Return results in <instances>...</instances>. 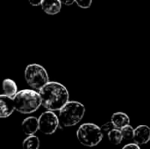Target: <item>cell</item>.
I'll use <instances>...</instances> for the list:
<instances>
[{
	"instance_id": "1",
	"label": "cell",
	"mask_w": 150,
	"mask_h": 149,
	"mask_svg": "<svg viewBox=\"0 0 150 149\" xmlns=\"http://www.w3.org/2000/svg\"><path fill=\"white\" fill-rule=\"evenodd\" d=\"M39 93L41 97L42 106L47 111H60L69 100L67 88L57 82H48L43 86Z\"/></svg>"
},
{
	"instance_id": "2",
	"label": "cell",
	"mask_w": 150,
	"mask_h": 149,
	"mask_svg": "<svg viewBox=\"0 0 150 149\" xmlns=\"http://www.w3.org/2000/svg\"><path fill=\"white\" fill-rule=\"evenodd\" d=\"M13 99L16 111L21 114H31L42 105L39 91L33 89L18 91Z\"/></svg>"
},
{
	"instance_id": "3",
	"label": "cell",
	"mask_w": 150,
	"mask_h": 149,
	"mask_svg": "<svg viewBox=\"0 0 150 149\" xmlns=\"http://www.w3.org/2000/svg\"><path fill=\"white\" fill-rule=\"evenodd\" d=\"M84 105L77 101H69L60 111L58 114L60 126L63 127H71L77 125L84 117Z\"/></svg>"
},
{
	"instance_id": "4",
	"label": "cell",
	"mask_w": 150,
	"mask_h": 149,
	"mask_svg": "<svg viewBox=\"0 0 150 149\" xmlns=\"http://www.w3.org/2000/svg\"><path fill=\"white\" fill-rule=\"evenodd\" d=\"M103 136L101 127L93 123H84L76 131V138L79 143L88 148L98 146L102 141Z\"/></svg>"
},
{
	"instance_id": "5",
	"label": "cell",
	"mask_w": 150,
	"mask_h": 149,
	"mask_svg": "<svg viewBox=\"0 0 150 149\" xmlns=\"http://www.w3.org/2000/svg\"><path fill=\"white\" fill-rule=\"evenodd\" d=\"M25 79L26 83L37 91L49 82V76L46 68L37 63H32L26 66L25 69Z\"/></svg>"
},
{
	"instance_id": "6",
	"label": "cell",
	"mask_w": 150,
	"mask_h": 149,
	"mask_svg": "<svg viewBox=\"0 0 150 149\" xmlns=\"http://www.w3.org/2000/svg\"><path fill=\"white\" fill-rule=\"evenodd\" d=\"M39 131L43 134L51 135L56 132L60 126L58 116L52 111L43 112L39 118Z\"/></svg>"
},
{
	"instance_id": "7",
	"label": "cell",
	"mask_w": 150,
	"mask_h": 149,
	"mask_svg": "<svg viewBox=\"0 0 150 149\" xmlns=\"http://www.w3.org/2000/svg\"><path fill=\"white\" fill-rule=\"evenodd\" d=\"M16 111L13 97L6 95H0V118L5 119L10 117Z\"/></svg>"
},
{
	"instance_id": "8",
	"label": "cell",
	"mask_w": 150,
	"mask_h": 149,
	"mask_svg": "<svg viewBox=\"0 0 150 149\" xmlns=\"http://www.w3.org/2000/svg\"><path fill=\"white\" fill-rule=\"evenodd\" d=\"M134 142L138 145H145L150 141V127L146 125L138 126L134 129Z\"/></svg>"
},
{
	"instance_id": "9",
	"label": "cell",
	"mask_w": 150,
	"mask_h": 149,
	"mask_svg": "<svg viewBox=\"0 0 150 149\" xmlns=\"http://www.w3.org/2000/svg\"><path fill=\"white\" fill-rule=\"evenodd\" d=\"M21 128L26 136L35 134L39 131V119L33 116L25 118L22 121Z\"/></svg>"
},
{
	"instance_id": "10",
	"label": "cell",
	"mask_w": 150,
	"mask_h": 149,
	"mask_svg": "<svg viewBox=\"0 0 150 149\" xmlns=\"http://www.w3.org/2000/svg\"><path fill=\"white\" fill-rule=\"evenodd\" d=\"M61 0H42L40 7L42 11L47 15H56L62 10Z\"/></svg>"
},
{
	"instance_id": "11",
	"label": "cell",
	"mask_w": 150,
	"mask_h": 149,
	"mask_svg": "<svg viewBox=\"0 0 150 149\" xmlns=\"http://www.w3.org/2000/svg\"><path fill=\"white\" fill-rule=\"evenodd\" d=\"M111 121L113 123V125L116 128L121 129L122 127L130 124V118L127 113L118 112L112 115Z\"/></svg>"
},
{
	"instance_id": "12",
	"label": "cell",
	"mask_w": 150,
	"mask_h": 149,
	"mask_svg": "<svg viewBox=\"0 0 150 149\" xmlns=\"http://www.w3.org/2000/svg\"><path fill=\"white\" fill-rule=\"evenodd\" d=\"M18 93V86L16 83L10 78L3 81V94L11 97H14Z\"/></svg>"
},
{
	"instance_id": "13",
	"label": "cell",
	"mask_w": 150,
	"mask_h": 149,
	"mask_svg": "<svg viewBox=\"0 0 150 149\" xmlns=\"http://www.w3.org/2000/svg\"><path fill=\"white\" fill-rule=\"evenodd\" d=\"M40 145V139L35 134L28 135L22 143V149H39Z\"/></svg>"
},
{
	"instance_id": "14",
	"label": "cell",
	"mask_w": 150,
	"mask_h": 149,
	"mask_svg": "<svg viewBox=\"0 0 150 149\" xmlns=\"http://www.w3.org/2000/svg\"><path fill=\"white\" fill-rule=\"evenodd\" d=\"M107 137H108L109 141H110L112 145H116V146H117V145H120V144L122 142V141L124 140L120 129L116 128V127L113 128V129H112V130L107 133Z\"/></svg>"
},
{
	"instance_id": "15",
	"label": "cell",
	"mask_w": 150,
	"mask_h": 149,
	"mask_svg": "<svg viewBox=\"0 0 150 149\" xmlns=\"http://www.w3.org/2000/svg\"><path fill=\"white\" fill-rule=\"evenodd\" d=\"M120 131H121V133H122V136H123V139L124 140L130 141V140H133L134 139V129L130 125H127V126L122 127L120 129Z\"/></svg>"
},
{
	"instance_id": "16",
	"label": "cell",
	"mask_w": 150,
	"mask_h": 149,
	"mask_svg": "<svg viewBox=\"0 0 150 149\" xmlns=\"http://www.w3.org/2000/svg\"><path fill=\"white\" fill-rule=\"evenodd\" d=\"M76 4L82 9H88L92 4V0H76Z\"/></svg>"
},
{
	"instance_id": "17",
	"label": "cell",
	"mask_w": 150,
	"mask_h": 149,
	"mask_svg": "<svg viewBox=\"0 0 150 149\" xmlns=\"http://www.w3.org/2000/svg\"><path fill=\"white\" fill-rule=\"evenodd\" d=\"M100 127H101V130H102L103 133H108L112 129L115 128V126H114V125H113V123L112 121H109V122L104 124Z\"/></svg>"
},
{
	"instance_id": "18",
	"label": "cell",
	"mask_w": 150,
	"mask_h": 149,
	"mask_svg": "<svg viewBox=\"0 0 150 149\" xmlns=\"http://www.w3.org/2000/svg\"><path fill=\"white\" fill-rule=\"evenodd\" d=\"M121 149H141V148H140V145H138L135 142H133V143H128L125 145Z\"/></svg>"
},
{
	"instance_id": "19",
	"label": "cell",
	"mask_w": 150,
	"mask_h": 149,
	"mask_svg": "<svg viewBox=\"0 0 150 149\" xmlns=\"http://www.w3.org/2000/svg\"><path fill=\"white\" fill-rule=\"evenodd\" d=\"M29 4L33 6H39L41 4L42 0H28Z\"/></svg>"
},
{
	"instance_id": "20",
	"label": "cell",
	"mask_w": 150,
	"mask_h": 149,
	"mask_svg": "<svg viewBox=\"0 0 150 149\" xmlns=\"http://www.w3.org/2000/svg\"><path fill=\"white\" fill-rule=\"evenodd\" d=\"M62 4H63L64 5H67V6H69V5H72L74 3H76V0H61Z\"/></svg>"
}]
</instances>
